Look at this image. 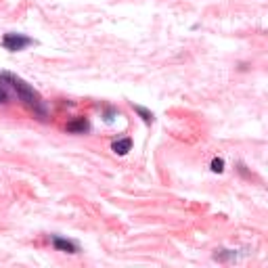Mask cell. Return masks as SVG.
Wrapping results in <instances>:
<instances>
[{
  "mask_svg": "<svg viewBox=\"0 0 268 268\" xmlns=\"http://www.w3.org/2000/svg\"><path fill=\"white\" fill-rule=\"evenodd\" d=\"M2 78L6 80L8 84H11L13 88H15V92L19 94V99L23 101V103H28V105H32V107H36V109H40V94L34 90V86H30L25 80H21L19 76H15V74H2Z\"/></svg>",
  "mask_w": 268,
  "mask_h": 268,
  "instance_id": "1",
  "label": "cell"
},
{
  "mask_svg": "<svg viewBox=\"0 0 268 268\" xmlns=\"http://www.w3.org/2000/svg\"><path fill=\"white\" fill-rule=\"evenodd\" d=\"M32 44V38H28V36H23V34H13V32H8L2 36V46L6 50H11V52H17V50H23L25 46H30Z\"/></svg>",
  "mask_w": 268,
  "mask_h": 268,
  "instance_id": "2",
  "label": "cell"
},
{
  "mask_svg": "<svg viewBox=\"0 0 268 268\" xmlns=\"http://www.w3.org/2000/svg\"><path fill=\"white\" fill-rule=\"evenodd\" d=\"M52 245H55V249L65 252V254H76L78 252V245L71 243V241H67V239H63V237H55L52 239Z\"/></svg>",
  "mask_w": 268,
  "mask_h": 268,
  "instance_id": "3",
  "label": "cell"
},
{
  "mask_svg": "<svg viewBox=\"0 0 268 268\" xmlns=\"http://www.w3.org/2000/svg\"><path fill=\"white\" fill-rule=\"evenodd\" d=\"M130 149H132V138H120L111 145V151L115 155H126Z\"/></svg>",
  "mask_w": 268,
  "mask_h": 268,
  "instance_id": "4",
  "label": "cell"
},
{
  "mask_svg": "<svg viewBox=\"0 0 268 268\" xmlns=\"http://www.w3.org/2000/svg\"><path fill=\"white\" fill-rule=\"evenodd\" d=\"M65 130H67V132H80V134H82V132L88 130V122H86L84 118H78V120H74V122H69L67 126H65Z\"/></svg>",
  "mask_w": 268,
  "mask_h": 268,
  "instance_id": "5",
  "label": "cell"
},
{
  "mask_svg": "<svg viewBox=\"0 0 268 268\" xmlns=\"http://www.w3.org/2000/svg\"><path fill=\"white\" fill-rule=\"evenodd\" d=\"M132 109L140 115L145 124H151V122H153V113H151L149 109H145V107H140V105H134V103H132Z\"/></svg>",
  "mask_w": 268,
  "mask_h": 268,
  "instance_id": "6",
  "label": "cell"
},
{
  "mask_svg": "<svg viewBox=\"0 0 268 268\" xmlns=\"http://www.w3.org/2000/svg\"><path fill=\"white\" fill-rule=\"evenodd\" d=\"M210 168H212V172L220 174L222 170H224V159H222V157H214V159H212V164H210Z\"/></svg>",
  "mask_w": 268,
  "mask_h": 268,
  "instance_id": "7",
  "label": "cell"
},
{
  "mask_svg": "<svg viewBox=\"0 0 268 268\" xmlns=\"http://www.w3.org/2000/svg\"><path fill=\"white\" fill-rule=\"evenodd\" d=\"M0 103H6V92L0 88Z\"/></svg>",
  "mask_w": 268,
  "mask_h": 268,
  "instance_id": "8",
  "label": "cell"
},
{
  "mask_svg": "<svg viewBox=\"0 0 268 268\" xmlns=\"http://www.w3.org/2000/svg\"><path fill=\"white\" fill-rule=\"evenodd\" d=\"M0 78H2V76H0Z\"/></svg>",
  "mask_w": 268,
  "mask_h": 268,
  "instance_id": "9",
  "label": "cell"
}]
</instances>
